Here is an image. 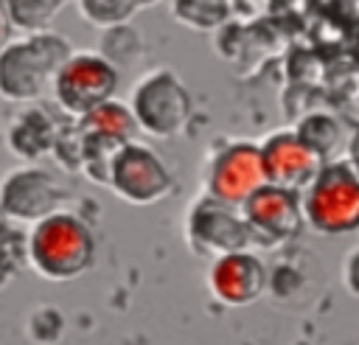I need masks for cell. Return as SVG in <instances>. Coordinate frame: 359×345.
Segmentation results:
<instances>
[{"instance_id":"6da1fadb","label":"cell","mask_w":359,"mask_h":345,"mask_svg":"<svg viewBox=\"0 0 359 345\" xmlns=\"http://www.w3.org/2000/svg\"><path fill=\"white\" fill-rule=\"evenodd\" d=\"M93 261L95 236L90 224L70 210H53L25 230V264L45 280H76Z\"/></svg>"},{"instance_id":"7a4b0ae2","label":"cell","mask_w":359,"mask_h":345,"mask_svg":"<svg viewBox=\"0 0 359 345\" xmlns=\"http://www.w3.org/2000/svg\"><path fill=\"white\" fill-rule=\"evenodd\" d=\"M70 42L56 31L22 34L0 50V98L34 104L50 93L53 76L70 56Z\"/></svg>"},{"instance_id":"3957f363","label":"cell","mask_w":359,"mask_h":345,"mask_svg":"<svg viewBox=\"0 0 359 345\" xmlns=\"http://www.w3.org/2000/svg\"><path fill=\"white\" fill-rule=\"evenodd\" d=\"M300 210L303 224L325 236H342L359 227V174L348 157L323 163L300 194Z\"/></svg>"},{"instance_id":"277c9868","label":"cell","mask_w":359,"mask_h":345,"mask_svg":"<svg viewBox=\"0 0 359 345\" xmlns=\"http://www.w3.org/2000/svg\"><path fill=\"white\" fill-rule=\"evenodd\" d=\"M126 107L137 132L168 140L188 126L194 101L185 81L171 67H151L132 84Z\"/></svg>"},{"instance_id":"5b68a950","label":"cell","mask_w":359,"mask_h":345,"mask_svg":"<svg viewBox=\"0 0 359 345\" xmlns=\"http://www.w3.org/2000/svg\"><path fill=\"white\" fill-rule=\"evenodd\" d=\"M115 90H118V70L98 50H70V56L62 62L50 84L53 101L73 121L112 101Z\"/></svg>"},{"instance_id":"8992f818","label":"cell","mask_w":359,"mask_h":345,"mask_svg":"<svg viewBox=\"0 0 359 345\" xmlns=\"http://www.w3.org/2000/svg\"><path fill=\"white\" fill-rule=\"evenodd\" d=\"M107 188L118 199L146 208L171 194L174 177H171L165 160L149 143L129 140L115 151V157L109 163Z\"/></svg>"},{"instance_id":"52a82bcc","label":"cell","mask_w":359,"mask_h":345,"mask_svg":"<svg viewBox=\"0 0 359 345\" xmlns=\"http://www.w3.org/2000/svg\"><path fill=\"white\" fill-rule=\"evenodd\" d=\"M261 185H266V180L261 168L258 140H224L210 151L205 165V196L230 208H241Z\"/></svg>"},{"instance_id":"ba28073f","label":"cell","mask_w":359,"mask_h":345,"mask_svg":"<svg viewBox=\"0 0 359 345\" xmlns=\"http://www.w3.org/2000/svg\"><path fill=\"white\" fill-rule=\"evenodd\" d=\"M67 202L65 182L34 163H22L0 180V219L14 224H34Z\"/></svg>"},{"instance_id":"9c48e42d","label":"cell","mask_w":359,"mask_h":345,"mask_svg":"<svg viewBox=\"0 0 359 345\" xmlns=\"http://www.w3.org/2000/svg\"><path fill=\"white\" fill-rule=\"evenodd\" d=\"M182 233H185L188 250L196 255H205V258L247 250V244L252 241L238 208L222 205L205 194H199L188 205Z\"/></svg>"},{"instance_id":"30bf717a","label":"cell","mask_w":359,"mask_h":345,"mask_svg":"<svg viewBox=\"0 0 359 345\" xmlns=\"http://www.w3.org/2000/svg\"><path fill=\"white\" fill-rule=\"evenodd\" d=\"M258 154H261L266 185L294 191V194H303L325 163L323 157H317L311 149L300 143L294 129H275L264 135L258 140Z\"/></svg>"},{"instance_id":"8fae6325","label":"cell","mask_w":359,"mask_h":345,"mask_svg":"<svg viewBox=\"0 0 359 345\" xmlns=\"http://www.w3.org/2000/svg\"><path fill=\"white\" fill-rule=\"evenodd\" d=\"M250 238L266 241H286L303 230V210L300 194L283 191L275 185H261L241 208H238Z\"/></svg>"},{"instance_id":"7c38bea8","label":"cell","mask_w":359,"mask_h":345,"mask_svg":"<svg viewBox=\"0 0 359 345\" xmlns=\"http://www.w3.org/2000/svg\"><path fill=\"white\" fill-rule=\"evenodd\" d=\"M208 289L222 306H250L266 289V266L250 250L216 255L208 266Z\"/></svg>"},{"instance_id":"4fadbf2b","label":"cell","mask_w":359,"mask_h":345,"mask_svg":"<svg viewBox=\"0 0 359 345\" xmlns=\"http://www.w3.org/2000/svg\"><path fill=\"white\" fill-rule=\"evenodd\" d=\"M62 123L53 118L50 109L34 104V107H22L14 112V118L8 121L6 129V146L14 157H20L22 163H34L42 154H48L56 143Z\"/></svg>"},{"instance_id":"5bb4252c","label":"cell","mask_w":359,"mask_h":345,"mask_svg":"<svg viewBox=\"0 0 359 345\" xmlns=\"http://www.w3.org/2000/svg\"><path fill=\"white\" fill-rule=\"evenodd\" d=\"M294 135L300 137V143L306 149H311L317 157L323 160H334L337 149H339V140H342V126L334 115L328 112H309L297 126H294Z\"/></svg>"},{"instance_id":"9a60e30c","label":"cell","mask_w":359,"mask_h":345,"mask_svg":"<svg viewBox=\"0 0 359 345\" xmlns=\"http://www.w3.org/2000/svg\"><path fill=\"white\" fill-rule=\"evenodd\" d=\"M76 123H79L81 129H87V132H101V135H109V137L123 140V143L135 140V132H137L129 107H126L123 101H115V98L107 101V104H101V107L93 109L90 115L79 118Z\"/></svg>"},{"instance_id":"2e32d148","label":"cell","mask_w":359,"mask_h":345,"mask_svg":"<svg viewBox=\"0 0 359 345\" xmlns=\"http://www.w3.org/2000/svg\"><path fill=\"white\" fill-rule=\"evenodd\" d=\"M174 20L194 28V31H216L227 22L233 6L222 0H177L168 6Z\"/></svg>"},{"instance_id":"e0dca14e","label":"cell","mask_w":359,"mask_h":345,"mask_svg":"<svg viewBox=\"0 0 359 345\" xmlns=\"http://www.w3.org/2000/svg\"><path fill=\"white\" fill-rule=\"evenodd\" d=\"M62 6L65 3L59 0H11L6 3V14L11 28L22 34H42L50 31V22L62 11Z\"/></svg>"},{"instance_id":"ac0fdd59","label":"cell","mask_w":359,"mask_h":345,"mask_svg":"<svg viewBox=\"0 0 359 345\" xmlns=\"http://www.w3.org/2000/svg\"><path fill=\"white\" fill-rule=\"evenodd\" d=\"M98 53H101L115 70H118V65H135V62L143 56V36H140V31H137L132 22L107 28V31L101 34Z\"/></svg>"},{"instance_id":"d6986e66","label":"cell","mask_w":359,"mask_h":345,"mask_svg":"<svg viewBox=\"0 0 359 345\" xmlns=\"http://www.w3.org/2000/svg\"><path fill=\"white\" fill-rule=\"evenodd\" d=\"M146 3H137V0H79L76 3V11L81 14L84 22L107 31V28L132 22V17Z\"/></svg>"},{"instance_id":"ffe728a7","label":"cell","mask_w":359,"mask_h":345,"mask_svg":"<svg viewBox=\"0 0 359 345\" xmlns=\"http://www.w3.org/2000/svg\"><path fill=\"white\" fill-rule=\"evenodd\" d=\"M20 264H25V230L0 219V283L11 278Z\"/></svg>"},{"instance_id":"44dd1931","label":"cell","mask_w":359,"mask_h":345,"mask_svg":"<svg viewBox=\"0 0 359 345\" xmlns=\"http://www.w3.org/2000/svg\"><path fill=\"white\" fill-rule=\"evenodd\" d=\"M65 320L53 306H39L31 317H28V337L39 345H53L62 337Z\"/></svg>"},{"instance_id":"7402d4cb","label":"cell","mask_w":359,"mask_h":345,"mask_svg":"<svg viewBox=\"0 0 359 345\" xmlns=\"http://www.w3.org/2000/svg\"><path fill=\"white\" fill-rule=\"evenodd\" d=\"M342 286L351 297L359 300V244L342 258Z\"/></svg>"},{"instance_id":"603a6c76","label":"cell","mask_w":359,"mask_h":345,"mask_svg":"<svg viewBox=\"0 0 359 345\" xmlns=\"http://www.w3.org/2000/svg\"><path fill=\"white\" fill-rule=\"evenodd\" d=\"M8 39H11V22L6 14V3H0V50L8 45Z\"/></svg>"},{"instance_id":"cb8c5ba5","label":"cell","mask_w":359,"mask_h":345,"mask_svg":"<svg viewBox=\"0 0 359 345\" xmlns=\"http://www.w3.org/2000/svg\"><path fill=\"white\" fill-rule=\"evenodd\" d=\"M348 160H351V165H353V171L359 174V135L351 140V149H348V154H345Z\"/></svg>"}]
</instances>
